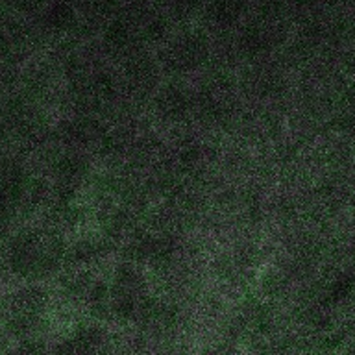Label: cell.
I'll return each mask as SVG.
<instances>
[{"label":"cell","mask_w":355,"mask_h":355,"mask_svg":"<svg viewBox=\"0 0 355 355\" xmlns=\"http://www.w3.org/2000/svg\"><path fill=\"white\" fill-rule=\"evenodd\" d=\"M0 311L4 315L6 329L13 337H30L37 329L46 311V294L39 283H21V287L4 296Z\"/></svg>","instance_id":"cell-2"},{"label":"cell","mask_w":355,"mask_h":355,"mask_svg":"<svg viewBox=\"0 0 355 355\" xmlns=\"http://www.w3.org/2000/svg\"><path fill=\"white\" fill-rule=\"evenodd\" d=\"M2 4L11 10L17 15H28L37 10L39 6L43 4V0H0Z\"/></svg>","instance_id":"cell-4"},{"label":"cell","mask_w":355,"mask_h":355,"mask_svg":"<svg viewBox=\"0 0 355 355\" xmlns=\"http://www.w3.org/2000/svg\"><path fill=\"white\" fill-rule=\"evenodd\" d=\"M2 300H4V293H2V283H0V305H2Z\"/></svg>","instance_id":"cell-5"},{"label":"cell","mask_w":355,"mask_h":355,"mask_svg":"<svg viewBox=\"0 0 355 355\" xmlns=\"http://www.w3.org/2000/svg\"><path fill=\"white\" fill-rule=\"evenodd\" d=\"M30 194V172L24 161L10 152H0V227L15 220Z\"/></svg>","instance_id":"cell-3"},{"label":"cell","mask_w":355,"mask_h":355,"mask_svg":"<svg viewBox=\"0 0 355 355\" xmlns=\"http://www.w3.org/2000/svg\"><path fill=\"white\" fill-rule=\"evenodd\" d=\"M61 239L50 227L30 224L8 237L2 263L15 282L41 283L58 270L61 263Z\"/></svg>","instance_id":"cell-1"}]
</instances>
